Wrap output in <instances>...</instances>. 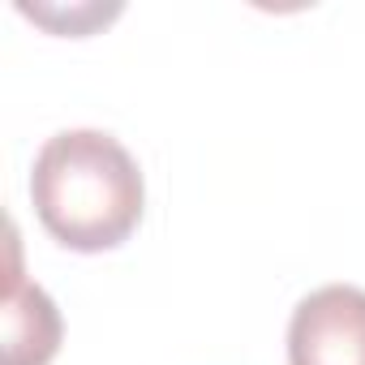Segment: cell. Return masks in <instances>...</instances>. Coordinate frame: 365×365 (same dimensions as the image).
Returning <instances> with one entry per match:
<instances>
[{
	"mask_svg": "<svg viewBox=\"0 0 365 365\" xmlns=\"http://www.w3.org/2000/svg\"><path fill=\"white\" fill-rule=\"evenodd\" d=\"M39 224L78 254L116 250L142 220V172L133 155L99 129H65L43 142L31 172Z\"/></svg>",
	"mask_w": 365,
	"mask_h": 365,
	"instance_id": "cell-1",
	"label": "cell"
},
{
	"mask_svg": "<svg viewBox=\"0 0 365 365\" xmlns=\"http://www.w3.org/2000/svg\"><path fill=\"white\" fill-rule=\"evenodd\" d=\"M288 365H365V292L327 284L288 322Z\"/></svg>",
	"mask_w": 365,
	"mask_h": 365,
	"instance_id": "cell-2",
	"label": "cell"
},
{
	"mask_svg": "<svg viewBox=\"0 0 365 365\" xmlns=\"http://www.w3.org/2000/svg\"><path fill=\"white\" fill-rule=\"evenodd\" d=\"M9 288H5V365H48L61 348V314L52 297L22 275L18 232L9 237Z\"/></svg>",
	"mask_w": 365,
	"mask_h": 365,
	"instance_id": "cell-3",
	"label": "cell"
}]
</instances>
